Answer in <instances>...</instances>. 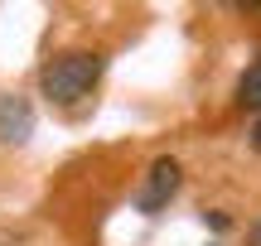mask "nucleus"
I'll use <instances>...</instances> for the list:
<instances>
[{
    "label": "nucleus",
    "instance_id": "nucleus-1",
    "mask_svg": "<svg viewBox=\"0 0 261 246\" xmlns=\"http://www.w3.org/2000/svg\"><path fill=\"white\" fill-rule=\"evenodd\" d=\"M107 73V53H87V48H73V53H58L44 63V73H39V87H44L48 102L58 106H73L83 102L87 92H92L97 82H102Z\"/></svg>",
    "mask_w": 261,
    "mask_h": 246
},
{
    "label": "nucleus",
    "instance_id": "nucleus-2",
    "mask_svg": "<svg viewBox=\"0 0 261 246\" xmlns=\"http://www.w3.org/2000/svg\"><path fill=\"white\" fill-rule=\"evenodd\" d=\"M179 179H184V169H179V160H169V155H160L155 164L145 169V183L136 189V208L140 212H165L169 208V198L179 193Z\"/></svg>",
    "mask_w": 261,
    "mask_h": 246
},
{
    "label": "nucleus",
    "instance_id": "nucleus-3",
    "mask_svg": "<svg viewBox=\"0 0 261 246\" xmlns=\"http://www.w3.org/2000/svg\"><path fill=\"white\" fill-rule=\"evenodd\" d=\"M29 135H34V106H29L24 97L5 92L0 97V140L5 145H24Z\"/></svg>",
    "mask_w": 261,
    "mask_h": 246
},
{
    "label": "nucleus",
    "instance_id": "nucleus-4",
    "mask_svg": "<svg viewBox=\"0 0 261 246\" xmlns=\"http://www.w3.org/2000/svg\"><path fill=\"white\" fill-rule=\"evenodd\" d=\"M237 102H242L247 111H261V58H252L247 73L237 77Z\"/></svg>",
    "mask_w": 261,
    "mask_h": 246
},
{
    "label": "nucleus",
    "instance_id": "nucleus-5",
    "mask_svg": "<svg viewBox=\"0 0 261 246\" xmlns=\"http://www.w3.org/2000/svg\"><path fill=\"white\" fill-rule=\"evenodd\" d=\"M252 145L261 150V116H256V126H252Z\"/></svg>",
    "mask_w": 261,
    "mask_h": 246
}]
</instances>
